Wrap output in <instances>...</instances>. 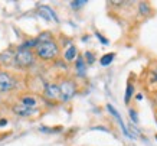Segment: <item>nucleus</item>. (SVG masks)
Returning a JSON list of instances; mask_svg holds the SVG:
<instances>
[{
	"instance_id": "obj_1",
	"label": "nucleus",
	"mask_w": 157,
	"mask_h": 146,
	"mask_svg": "<svg viewBox=\"0 0 157 146\" xmlns=\"http://www.w3.org/2000/svg\"><path fill=\"white\" fill-rule=\"evenodd\" d=\"M35 52L43 61H52L59 55V48L55 41L49 39L45 42H38V45L35 47Z\"/></svg>"
},
{
	"instance_id": "obj_2",
	"label": "nucleus",
	"mask_w": 157,
	"mask_h": 146,
	"mask_svg": "<svg viewBox=\"0 0 157 146\" xmlns=\"http://www.w3.org/2000/svg\"><path fill=\"white\" fill-rule=\"evenodd\" d=\"M59 95H61L62 101H69V100L76 94V83L71 78H67V80H62L59 84Z\"/></svg>"
},
{
	"instance_id": "obj_3",
	"label": "nucleus",
	"mask_w": 157,
	"mask_h": 146,
	"mask_svg": "<svg viewBox=\"0 0 157 146\" xmlns=\"http://www.w3.org/2000/svg\"><path fill=\"white\" fill-rule=\"evenodd\" d=\"M14 62H16V65L22 67V68L32 67L35 64V54L30 49L20 48L19 51L16 52V55H14Z\"/></svg>"
},
{
	"instance_id": "obj_4",
	"label": "nucleus",
	"mask_w": 157,
	"mask_h": 146,
	"mask_svg": "<svg viewBox=\"0 0 157 146\" xmlns=\"http://www.w3.org/2000/svg\"><path fill=\"white\" fill-rule=\"evenodd\" d=\"M14 88H16V78L13 74L6 72V71H0V94L9 93Z\"/></svg>"
},
{
	"instance_id": "obj_5",
	"label": "nucleus",
	"mask_w": 157,
	"mask_h": 146,
	"mask_svg": "<svg viewBox=\"0 0 157 146\" xmlns=\"http://www.w3.org/2000/svg\"><path fill=\"white\" fill-rule=\"evenodd\" d=\"M13 113H16L17 116H23V117H29V116H32V114L36 113V110L35 108H30V107H26L23 104H16L13 106Z\"/></svg>"
},
{
	"instance_id": "obj_6",
	"label": "nucleus",
	"mask_w": 157,
	"mask_h": 146,
	"mask_svg": "<svg viewBox=\"0 0 157 146\" xmlns=\"http://www.w3.org/2000/svg\"><path fill=\"white\" fill-rule=\"evenodd\" d=\"M39 14L42 16V18H45L46 20H53V22H59V19L56 18V14H55V12H53L51 7H48V6H39L38 9Z\"/></svg>"
},
{
	"instance_id": "obj_7",
	"label": "nucleus",
	"mask_w": 157,
	"mask_h": 146,
	"mask_svg": "<svg viewBox=\"0 0 157 146\" xmlns=\"http://www.w3.org/2000/svg\"><path fill=\"white\" fill-rule=\"evenodd\" d=\"M45 95L51 100H59L61 99L58 84H46V87H45Z\"/></svg>"
},
{
	"instance_id": "obj_8",
	"label": "nucleus",
	"mask_w": 157,
	"mask_h": 146,
	"mask_svg": "<svg viewBox=\"0 0 157 146\" xmlns=\"http://www.w3.org/2000/svg\"><path fill=\"white\" fill-rule=\"evenodd\" d=\"M36 103H38V100L35 99L33 95H22L20 97V104H23L26 107L35 108L36 107Z\"/></svg>"
},
{
	"instance_id": "obj_9",
	"label": "nucleus",
	"mask_w": 157,
	"mask_h": 146,
	"mask_svg": "<svg viewBox=\"0 0 157 146\" xmlns=\"http://www.w3.org/2000/svg\"><path fill=\"white\" fill-rule=\"evenodd\" d=\"M76 57V48L72 45V47H69L67 49V52H65V59L67 61H74Z\"/></svg>"
},
{
	"instance_id": "obj_10",
	"label": "nucleus",
	"mask_w": 157,
	"mask_h": 146,
	"mask_svg": "<svg viewBox=\"0 0 157 146\" xmlns=\"http://www.w3.org/2000/svg\"><path fill=\"white\" fill-rule=\"evenodd\" d=\"M76 71L79 72V75L85 74V62H84V58L82 57H79L76 59Z\"/></svg>"
},
{
	"instance_id": "obj_11",
	"label": "nucleus",
	"mask_w": 157,
	"mask_h": 146,
	"mask_svg": "<svg viewBox=\"0 0 157 146\" xmlns=\"http://www.w3.org/2000/svg\"><path fill=\"white\" fill-rule=\"evenodd\" d=\"M114 54H105L104 57H101V59H100V62H101V65H104V67H107V65H109L111 62H113V59H114Z\"/></svg>"
},
{
	"instance_id": "obj_12",
	"label": "nucleus",
	"mask_w": 157,
	"mask_h": 146,
	"mask_svg": "<svg viewBox=\"0 0 157 146\" xmlns=\"http://www.w3.org/2000/svg\"><path fill=\"white\" fill-rule=\"evenodd\" d=\"M133 91H134V87L131 83H128L127 84V90H125V103L128 104L130 100H131V95H133Z\"/></svg>"
},
{
	"instance_id": "obj_13",
	"label": "nucleus",
	"mask_w": 157,
	"mask_h": 146,
	"mask_svg": "<svg viewBox=\"0 0 157 146\" xmlns=\"http://www.w3.org/2000/svg\"><path fill=\"white\" fill-rule=\"evenodd\" d=\"M140 12L144 16H148V14L151 13V7H150L148 3H140Z\"/></svg>"
},
{
	"instance_id": "obj_14",
	"label": "nucleus",
	"mask_w": 157,
	"mask_h": 146,
	"mask_svg": "<svg viewBox=\"0 0 157 146\" xmlns=\"http://www.w3.org/2000/svg\"><path fill=\"white\" fill-rule=\"evenodd\" d=\"M85 5H86V2H85V0H78V2H71V7H72V9H75V10L81 9L82 6H85Z\"/></svg>"
},
{
	"instance_id": "obj_15",
	"label": "nucleus",
	"mask_w": 157,
	"mask_h": 146,
	"mask_svg": "<svg viewBox=\"0 0 157 146\" xmlns=\"http://www.w3.org/2000/svg\"><path fill=\"white\" fill-rule=\"evenodd\" d=\"M130 117H131V120H133V123H138V117H137V113H136V110H133V108H130Z\"/></svg>"
},
{
	"instance_id": "obj_16",
	"label": "nucleus",
	"mask_w": 157,
	"mask_h": 146,
	"mask_svg": "<svg viewBox=\"0 0 157 146\" xmlns=\"http://www.w3.org/2000/svg\"><path fill=\"white\" fill-rule=\"evenodd\" d=\"M85 58L88 59V64H92V62H94V59H95V58H94V55H92L91 52H86V54H85Z\"/></svg>"
},
{
	"instance_id": "obj_17",
	"label": "nucleus",
	"mask_w": 157,
	"mask_h": 146,
	"mask_svg": "<svg viewBox=\"0 0 157 146\" xmlns=\"http://www.w3.org/2000/svg\"><path fill=\"white\" fill-rule=\"evenodd\" d=\"M95 35H97V38H100V41H101V42H102V43H104V45H108V41H107V39H105L104 36L101 35V33H98V32H97Z\"/></svg>"
},
{
	"instance_id": "obj_18",
	"label": "nucleus",
	"mask_w": 157,
	"mask_h": 146,
	"mask_svg": "<svg viewBox=\"0 0 157 146\" xmlns=\"http://www.w3.org/2000/svg\"><path fill=\"white\" fill-rule=\"evenodd\" d=\"M5 124H7V120H6V119H2V120H0V126H5Z\"/></svg>"
},
{
	"instance_id": "obj_19",
	"label": "nucleus",
	"mask_w": 157,
	"mask_h": 146,
	"mask_svg": "<svg viewBox=\"0 0 157 146\" xmlns=\"http://www.w3.org/2000/svg\"><path fill=\"white\" fill-rule=\"evenodd\" d=\"M156 140H157V135H156Z\"/></svg>"
},
{
	"instance_id": "obj_20",
	"label": "nucleus",
	"mask_w": 157,
	"mask_h": 146,
	"mask_svg": "<svg viewBox=\"0 0 157 146\" xmlns=\"http://www.w3.org/2000/svg\"><path fill=\"white\" fill-rule=\"evenodd\" d=\"M156 103H157V97H156Z\"/></svg>"
}]
</instances>
